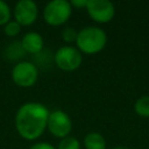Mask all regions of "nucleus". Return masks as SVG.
I'll use <instances>...</instances> for the list:
<instances>
[{
    "mask_svg": "<svg viewBox=\"0 0 149 149\" xmlns=\"http://www.w3.org/2000/svg\"><path fill=\"white\" fill-rule=\"evenodd\" d=\"M54 59L58 69L65 72H71L77 70L81 65L83 55L77 48L71 45H64L56 51Z\"/></svg>",
    "mask_w": 149,
    "mask_h": 149,
    "instance_id": "5",
    "label": "nucleus"
},
{
    "mask_svg": "<svg viewBox=\"0 0 149 149\" xmlns=\"http://www.w3.org/2000/svg\"><path fill=\"white\" fill-rule=\"evenodd\" d=\"M113 149H129L128 147H123V146H118V147H114Z\"/></svg>",
    "mask_w": 149,
    "mask_h": 149,
    "instance_id": "18",
    "label": "nucleus"
},
{
    "mask_svg": "<svg viewBox=\"0 0 149 149\" xmlns=\"http://www.w3.org/2000/svg\"><path fill=\"white\" fill-rule=\"evenodd\" d=\"M20 31H21V26L15 20H10L3 26V33L8 37H15L20 34Z\"/></svg>",
    "mask_w": 149,
    "mask_h": 149,
    "instance_id": "13",
    "label": "nucleus"
},
{
    "mask_svg": "<svg viewBox=\"0 0 149 149\" xmlns=\"http://www.w3.org/2000/svg\"><path fill=\"white\" fill-rule=\"evenodd\" d=\"M77 35H78V31H76L73 28L71 27H68V28H64L62 30V38L64 42L66 43H76V40H77Z\"/></svg>",
    "mask_w": 149,
    "mask_h": 149,
    "instance_id": "15",
    "label": "nucleus"
},
{
    "mask_svg": "<svg viewBox=\"0 0 149 149\" xmlns=\"http://www.w3.org/2000/svg\"><path fill=\"white\" fill-rule=\"evenodd\" d=\"M12 79L20 87H31L38 79L37 66L28 61L17 62L12 69Z\"/></svg>",
    "mask_w": 149,
    "mask_h": 149,
    "instance_id": "4",
    "label": "nucleus"
},
{
    "mask_svg": "<svg viewBox=\"0 0 149 149\" xmlns=\"http://www.w3.org/2000/svg\"><path fill=\"white\" fill-rule=\"evenodd\" d=\"M107 43L105 30L95 26H88L78 31L76 45L81 54L95 55L100 52Z\"/></svg>",
    "mask_w": 149,
    "mask_h": 149,
    "instance_id": "2",
    "label": "nucleus"
},
{
    "mask_svg": "<svg viewBox=\"0 0 149 149\" xmlns=\"http://www.w3.org/2000/svg\"><path fill=\"white\" fill-rule=\"evenodd\" d=\"M72 14V7L70 1L66 0H51L43 9L44 21L52 27L64 24Z\"/></svg>",
    "mask_w": 149,
    "mask_h": 149,
    "instance_id": "3",
    "label": "nucleus"
},
{
    "mask_svg": "<svg viewBox=\"0 0 149 149\" xmlns=\"http://www.w3.org/2000/svg\"><path fill=\"white\" fill-rule=\"evenodd\" d=\"M28 149H56L52 144L47 143V142H37L34 143L33 146H30Z\"/></svg>",
    "mask_w": 149,
    "mask_h": 149,
    "instance_id": "16",
    "label": "nucleus"
},
{
    "mask_svg": "<svg viewBox=\"0 0 149 149\" xmlns=\"http://www.w3.org/2000/svg\"><path fill=\"white\" fill-rule=\"evenodd\" d=\"M56 149H80V143L76 137L68 136L59 141Z\"/></svg>",
    "mask_w": 149,
    "mask_h": 149,
    "instance_id": "12",
    "label": "nucleus"
},
{
    "mask_svg": "<svg viewBox=\"0 0 149 149\" xmlns=\"http://www.w3.org/2000/svg\"><path fill=\"white\" fill-rule=\"evenodd\" d=\"M134 111L142 118H149V95L139 98L134 104Z\"/></svg>",
    "mask_w": 149,
    "mask_h": 149,
    "instance_id": "11",
    "label": "nucleus"
},
{
    "mask_svg": "<svg viewBox=\"0 0 149 149\" xmlns=\"http://www.w3.org/2000/svg\"><path fill=\"white\" fill-rule=\"evenodd\" d=\"M14 20L22 26H31L38 16L37 5L33 0H20L15 3L13 10Z\"/></svg>",
    "mask_w": 149,
    "mask_h": 149,
    "instance_id": "8",
    "label": "nucleus"
},
{
    "mask_svg": "<svg viewBox=\"0 0 149 149\" xmlns=\"http://www.w3.org/2000/svg\"><path fill=\"white\" fill-rule=\"evenodd\" d=\"M70 5L73 8H77V9H80V8H86V5H87V0H71L70 1Z\"/></svg>",
    "mask_w": 149,
    "mask_h": 149,
    "instance_id": "17",
    "label": "nucleus"
},
{
    "mask_svg": "<svg viewBox=\"0 0 149 149\" xmlns=\"http://www.w3.org/2000/svg\"><path fill=\"white\" fill-rule=\"evenodd\" d=\"M20 43H21L23 51L30 55H38L43 50V47H44V40L42 35L36 31H29L24 34Z\"/></svg>",
    "mask_w": 149,
    "mask_h": 149,
    "instance_id": "9",
    "label": "nucleus"
},
{
    "mask_svg": "<svg viewBox=\"0 0 149 149\" xmlns=\"http://www.w3.org/2000/svg\"><path fill=\"white\" fill-rule=\"evenodd\" d=\"M49 113L50 111L40 102L30 101L21 105L14 119L17 134L27 141L37 140L47 129Z\"/></svg>",
    "mask_w": 149,
    "mask_h": 149,
    "instance_id": "1",
    "label": "nucleus"
},
{
    "mask_svg": "<svg viewBox=\"0 0 149 149\" xmlns=\"http://www.w3.org/2000/svg\"><path fill=\"white\" fill-rule=\"evenodd\" d=\"M84 146L85 149H106V140L100 133L91 132L85 135Z\"/></svg>",
    "mask_w": 149,
    "mask_h": 149,
    "instance_id": "10",
    "label": "nucleus"
},
{
    "mask_svg": "<svg viewBox=\"0 0 149 149\" xmlns=\"http://www.w3.org/2000/svg\"><path fill=\"white\" fill-rule=\"evenodd\" d=\"M86 10L90 17L98 23H107L115 15V7L108 0H87Z\"/></svg>",
    "mask_w": 149,
    "mask_h": 149,
    "instance_id": "7",
    "label": "nucleus"
},
{
    "mask_svg": "<svg viewBox=\"0 0 149 149\" xmlns=\"http://www.w3.org/2000/svg\"><path fill=\"white\" fill-rule=\"evenodd\" d=\"M47 129L58 139H65L72 130V120L62 109H54L49 113Z\"/></svg>",
    "mask_w": 149,
    "mask_h": 149,
    "instance_id": "6",
    "label": "nucleus"
},
{
    "mask_svg": "<svg viewBox=\"0 0 149 149\" xmlns=\"http://www.w3.org/2000/svg\"><path fill=\"white\" fill-rule=\"evenodd\" d=\"M12 12L7 2L3 0H0V26H5L8 21H10Z\"/></svg>",
    "mask_w": 149,
    "mask_h": 149,
    "instance_id": "14",
    "label": "nucleus"
}]
</instances>
